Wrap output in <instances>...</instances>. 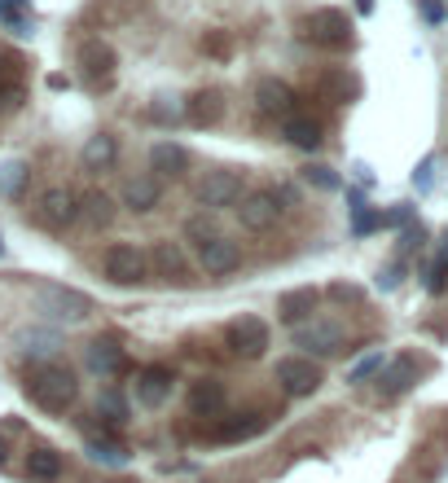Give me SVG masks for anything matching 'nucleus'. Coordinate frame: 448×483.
<instances>
[{
    "instance_id": "1",
    "label": "nucleus",
    "mask_w": 448,
    "mask_h": 483,
    "mask_svg": "<svg viewBox=\"0 0 448 483\" xmlns=\"http://www.w3.org/2000/svg\"><path fill=\"white\" fill-rule=\"evenodd\" d=\"M27 400L44 413H66L75 400H80V378L75 369L62 361H35L27 369V382H22Z\"/></svg>"
},
{
    "instance_id": "2",
    "label": "nucleus",
    "mask_w": 448,
    "mask_h": 483,
    "mask_svg": "<svg viewBox=\"0 0 448 483\" xmlns=\"http://www.w3.org/2000/svg\"><path fill=\"white\" fill-rule=\"evenodd\" d=\"M145 259H150V277H158V281H167V286H181V290L198 286L194 264H189V255H185V246H181V242L158 238L150 250H145Z\"/></svg>"
},
{
    "instance_id": "3",
    "label": "nucleus",
    "mask_w": 448,
    "mask_h": 483,
    "mask_svg": "<svg viewBox=\"0 0 448 483\" xmlns=\"http://www.w3.org/2000/svg\"><path fill=\"white\" fill-rule=\"evenodd\" d=\"M102 272L114 286H145L150 281V259L136 242H111L102 255Z\"/></svg>"
},
{
    "instance_id": "4",
    "label": "nucleus",
    "mask_w": 448,
    "mask_h": 483,
    "mask_svg": "<svg viewBox=\"0 0 448 483\" xmlns=\"http://www.w3.org/2000/svg\"><path fill=\"white\" fill-rule=\"evenodd\" d=\"M273 378H277V387H282L290 400H308V395H317L321 382H326L321 364L313 361V356H282V361L273 364Z\"/></svg>"
},
{
    "instance_id": "5",
    "label": "nucleus",
    "mask_w": 448,
    "mask_h": 483,
    "mask_svg": "<svg viewBox=\"0 0 448 483\" xmlns=\"http://www.w3.org/2000/svg\"><path fill=\"white\" fill-rule=\"evenodd\" d=\"M80 220V194L66 189V185H53L35 198V225L49 229V234H66L71 225Z\"/></svg>"
},
{
    "instance_id": "6",
    "label": "nucleus",
    "mask_w": 448,
    "mask_h": 483,
    "mask_svg": "<svg viewBox=\"0 0 448 483\" xmlns=\"http://www.w3.org/2000/svg\"><path fill=\"white\" fill-rule=\"evenodd\" d=\"M242 194H246V176L233 172V167H216V172H207V176L198 180L194 203H198L203 211H220V207H237Z\"/></svg>"
},
{
    "instance_id": "7",
    "label": "nucleus",
    "mask_w": 448,
    "mask_h": 483,
    "mask_svg": "<svg viewBox=\"0 0 448 483\" xmlns=\"http://www.w3.org/2000/svg\"><path fill=\"white\" fill-rule=\"evenodd\" d=\"M224 343H228L233 356L259 361V356L268 352V343H273V330H268L264 317H233V321L224 326Z\"/></svg>"
},
{
    "instance_id": "8",
    "label": "nucleus",
    "mask_w": 448,
    "mask_h": 483,
    "mask_svg": "<svg viewBox=\"0 0 448 483\" xmlns=\"http://www.w3.org/2000/svg\"><path fill=\"white\" fill-rule=\"evenodd\" d=\"M304 40L321 44V49H347L351 44V22L343 9H313L304 22Z\"/></svg>"
},
{
    "instance_id": "9",
    "label": "nucleus",
    "mask_w": 448,
    "mask_h": 483,
    "mask_svg": "<svg viewBox=\"0 0 448 483\" xmlns=\"http://www.w3.org/2000/svg\"><path fill=\"white\" fill-rule=\"evenodd\" d=\"M282 198L273 194V189H246L242 198H237V220H242V229H251V234H268L277 220H282Z\"/></svg>"
},
{
    "instance_id": "10",
    "label": "nucleus",
    "mask_w": 448,
    "mask_h": 483,
    "mask_svg": "<svg viewBox=\"0 0 448 483\" xmlns=\"http://www.w3.org/2000/svg\"><path fill=\"white\" fill-rule=\"evenodd\" d=\"M35 303L40 312H49L53 321H84L93 312V299L84 290H71V286H40L35 290Z\"/></svg>"
},
{
    "instance_id": "11",
    "label": "nucleus",
    "mask_w": 448,
    "mask_h": 483,
    "mask_svg": "<svg viewBox=\"0 0 448 483\" xmlns=\"http://www.w3.org/2000/svg\"><path fill=\"white\" fill-rule=\"evenodd\" d=\"M75 66H80V75L89 84H111L114 66H119V53H114V44H106L102 35H93V40H84L75 49Z\"/></svg>"
},
{
    "instance_id": "12",
    "label": "nucleus",
    "mask_w": 448,
    "mask_h": 483,
    "mask_svg": "<svg viewBox=\"0 0 448 483\" xmlns=\"http://www.w3.org/2000/svg\"><path fill=\"white\" fill-rule=\"evenodd\" d=\"M295 348H304V356H338L343 352V326L338 321H299L295 326Z\"/></svg>"
},
{
    "instance_id": "13",
    "label": "nucleus",
    "mask_w": 448,
    "mask_h": 483,
    "mask_svg": "<svg viewBox=\"0 0 448 483\" xmlns=\"http://www.w3.org/2000/svg\"><path fill=\"white\" fill-rule=\"evenodd\" d=\"M172 382H176V373H172V364H145V369H136V404L141 409H163L167 400H172Z\"/></svg>"
},
{
    "instance_id": "14",
    "label": "nucleus",
    "mask_w": 448,
    "mask_h": 483,
    "mask_svg": "<svg viewBox=\"0 0 448 483\" xmlns=\"http://www.w3.org/2000/svg\"><path fill=\"white\" fill-rule=\"evenodd\" d=\"M194 250H198V264H203V272H212V277H224V272H233V268L242 264V250H237V242H228L224 234H212V238L194 242Z\"/></svg>"
},
{
    "instance_id": "15",
    "label": "nucleus",
    "mask_w": 448,
    "mask_h": 483,
    "mask_svg": "<svg viewBox=\"0 0 448 483\" xmlns=\"http://www.w3.org/2000/svg\"><path fill=\"white\" fill-rule=\"evenodd\" d=\"M22 97H27L22 58H18V53H0V115H4V111H18Z\"/></svg>"
},
{
    "instance_id": "16",
    "label": "nucleus",
    "mask_w": 448,
    "mask_h": 483,
    "mask_svg": "<svg viewBox=\"0 0 448 483\" xmlns=\"http://www.w3.org/2000/svg\"><path fill=\"white\" fill-rule=\"evenodd\" d=\"M158 198H163V180H158V176L141 172V176H127V180H123V207H127V211L145 216V211L158 207Z\"/></svg>"
},
{
    "instance_id": "17",
    "label": "nucleus",
    "mask_w": 448,
    "mask_h": 483,
    "mask_svg": "<svg viewBox=\"0 0 448 483\" xmlns=\"http://www.w3.org/2000/svg\"><path fill=\"white\" fill-rule=\"evenodd\" d=\"M255 102H259L264 115H282V119L295 115V88H290L286 80H273V75L259 80V84H255Z\"/></svg>"
},
{
    "instance_id": "18",
    "label": "nucleus",
    "mask_w": 448,
    "mask_h": 483,
    "mask_svg": "<svg viewBox=\"0 0 448 483\" xmlns=\"http://www.w3.org/2000/svg\"><path fill=\"white\" fill-rule=\"evenodd\" d=\"M150 167H154L158 180H176V176L189 172V150L176 145V141H158V145L150 150Z\"/></svg>"
},
{
    "instance_id": "19",
    "label": "nucleus",
    "mask_w": 448,
    "mask_h": 483,
    "mask_svg": "<svg viewBox=\"0 0 448 483\" xmlns=\"http://www.w3.org/2000/svg\"><path fill=\"white\" fill-rule=\"evenodd\" d=\"M224 400H228V391H224L220 378H198V382L189 387V409H194L198 418H220Z\"/></svg>"
},
{
    "instance_id": "20",
    "label": "nucleus",
    "mask_w": 448,
    "mask_h": 483,
    "mask_svg": "<svg viewBox=\"0 0 448 483\" xmlns=\"http://www.w3.org/2000/svg\"><path fill=\"white\" fill-rule=\"evenodd\" d=\"M317 303H321V295H317L313 286H299V290H286V295L277 299V317H282L286 326H299V321H308V317L317 312Z\"/></svg>"
},
{
    "instance_id": "21",
    "label": "nucleus",
    "mask_w": 448,
    "mask_h": 483,
    "mask_svg": "<svg viewBox=\"0 0 448 483\" xmlns=\"http://www.w3.org/2000/svg\"><path fill=\"white\" fill-rule=\"evenodd\" d=\"M89 369L102 373V378H119L127 369V352L114 343V339H93L89 343Z\"/></svg>"
},
{
    "instance_id": "22",
    "label": "nucleus",
    "mask_w": 448,
    "mask_h": 483,
    "mask_svg": "<svg viewBox=\"0 0 448 483\" xmlns=\"http://www.w3.org/2000/svg\"><path fill=\"white\" fill-rule=\"evenodd\" d=\"M413 378H418V361L413 356H400L391 369H378V395L382 400H396V395H405L413 387Z\"/></svg>"
},
{
    "instance_id": "23",
    "label": "nucleus",
    "mask_w": 448,
    "mask_h": 483,
    "mask_svg": "<svg viewBox=\"0 0 448 483\" xmlns=\"http://www.w3.org/2000/svg\"><path fill=\"white\" fill-rule=\"evenodd\" d=\"M282 136H286L295 150H308V154L321 150V141H326V136H321V123L308 119V115H286V119H282Z\"/></svg>"
},
{
    "instance_id": "24",
    "label": "nucleus",
    "mask_w": 448,
    "mask_h": 483,
    "mask_svg": "<svg viewBox=\"0 0 448 483\" xmlns=\"http://www.w3.org/2000/svg\"><path fill=\"white\" fill-rule=\"evenodd\" d=\"M224 115V97L216 88H207V93H194L189 97V106H185V119L194 123V127H207V123H216Z\"/></svg>"
},
{
    "instance_id": "25",
    "label": "nucleus",
    "mask_w": 448,
    "mask_h": 483,
    "mask_svg": "<svg viewBox=\"0 0 448 483\" xmlns=\"http://www.w3.org/2000/svg\"><path fill=\"white\" fill-rule=\"evenodd\" d=\"M62 471H66V462H62V453H53V448H31L27 453V479H62Z\"/></svg>"
},
{
    "instance_id": "26",
    "label": "nucleus",
    "mask_w": 448,
    "mask_h": 483,
    "mask_svg": "<svg viewBox=\"0 0 448 483\" xmlns=\"http://www.w3.org/2000/svg\"><path fill=\"white\" fill-rule=\"evenodd\" d=\"M114 154H119V145H114L111 132H97V136H89V141H84V150H80V158H84V167H89V172H102V167H111Z\"/></svg>"
},
{
    "instance_id": "27",
    "label": "nucleus",
    "mask_w": 448,
    "mask_h": 483,
    "mask_svg": "<svg viewBox=\"0 0 448 483\" xmlns=\"http://www.w3.org/2000/svg\"><path fill=\"white\" fill-rule=\"evenodd\" d=\"M80 216H84L93 229H106V225H114V198L106 189H93L89 198H80Z\"/></svg>"
},
{
    "instance_id": "28",
    "label": "nucleus",
    "mask_w": 448,
    "mask_h": 483,
    "mask_svg": "<svg viewBox=\"0 0 448 483\" xmlns=\"http://www.w3.org/2000/svg\"><path fill=\"white\" fill-rule=\"evenodd\" d=\"M251 413H233V418H224L220 426H212V440H220V444H233V440H251L255 431H264V418L259 422H246Z\"/></svg>"
},
{
    "instance_id": "29",
    "label": "nucleus",
    "mask_w": 448,
    "mask_h": 483,
    "mask_svg": "<svg viewBox=\"0 0 448 483\" xmlns=\"http://www.w3.org/2000/svg\"><path fill=\"white\" fill-rule=\"evenodd\" d=\"M89 457L93 462H102V466H127V453L119 448V444H111V440H89Z\"/></svg>"
},
{
    "instance_id": "30",
    "label": "nucleus",
    "mask_w": 448,
    "mask_h": 483,
    "mask_svg": "<svg viewBox=\"0 0 448 483\" xmlns=\"http://www.w3.org/2000/svg\"><path fill=\"white\" fill-rule=\"evenodd\" d=\"M106 413V422H114V426H123L127 422V400L119 395V391H102L97 395V418Z\"/></svg>"
},
{
    "instance_id": "31",
    "label": "nucleus",
    "mask_w": 448,
    "mask_h": 483,
    "mask_svg": "<svg viewBox=\"0 0 448 483\" xmlns=\"http://www.w3.org/2000/svg\"><path fill=\"white\" fill-rule=\"evenodd\" d=\"M378 225H382V216H374V211L351 194V229H356V234H369V229H378Z\"/></svg>"
},
{
    "instance_id": "32",
    "label": "nucleus",
    "mask_w": 448,
    "mask_h": 483,
    "mask_svg": "<svg viewBox=\"0 0 448 483\" xmlns=\"http://www.w3.org/2000/svg\"><path fill=\"white\" fill-rule=\"evenodd\" d=\"M304 180H308V185H317V189H338V176L326 167V163H317V167H304Z\"/></svg>"
},
{
    "instance_id": "33",
    "label": "nucleus",
    "mask_w": 448,
    "mask_h": 483,
    "mask_svg": "<svg viewBox=\"0 0 448 483\" xmlns=\"http://www.w3.org/2000/svg\"><path fill=\"white\" fill-rule=\"evenodd\" d=\"M212 234H220V229L212 225V216H189V220H185V238L189 242H203V238H212Z\"/></svg>"
},
{
    "instance_id": "34",
    "label": "nucleus",
    "mask_w": 448,
    "mask_h": 483,
    "mask_svg": "<svg viewBox=\"0 0 448 483\" xmlns=\"http://www.w3.org/2000/svg\"><path fill=\"white\" fill-rule=\"evenodd\" d=\"M228 49H233V35H228V31H212V35H203V53H212V58H228Z\"/></svg>"
},
{
    "instance_id": "35",
    "label": "nucleus",
    "mask_w": 448,
    "mask_h": 483,
    "mask_svg": "<svg viewBox=\"0 0 448 483\" xmlns=\"http://www.w3.org/2000/svg\"><path fill=\"white\" fill-rule=\"evenodd\" d=\"M378 369H382V356H378V352H369L365 361H356V364H351V373H347V382H365V378H374Z\"/></svg>"
},
{
    "instance_id": "36",
    "label": "nucleus",
    "mask_w": 448,
    "mask_h": 483,
    "mask_svg": "<svg viewBox=\"0 0 448 483\" xmlns=\"http://www.w3.org/2000/svg\"><path fill=\"white\" fill-rule=\"evenodd\" d=\"M22 176H27V167H22V163H9V167L0 172V189H4V194H13V189L22 185Z\"/></svg>"
},
{
    "instance_id": "37",
    "label": "nucleus",
    "mask_w": 448,
    "mask_h": 483,
    "mask_svg": "<svg viewBox=\"0 0 448 483\" xmlns=\"http://www.w3.org/2000/svg\"><path fill=\"white\" fill-rule=\"evenodd\" d=\"M422 18H427V22H440V18H444V4H440V0H422Z\"/></svg>"
},
{
    "instance_id": "38",
    "label": "nucleus",
    "mask_w": 448,
    "mask_h": 483,
    "mask_svg": "<svg viewBox=\"0 0 448 483\" xmlns=\"http://www.w3.org/2000/svg\"><path fill=\"white\" fill-rule=\"evenodd\" d=\"M330 295H335V299H360V290H351V286H335Z\"/></svg>"
},
{
    "instance_id": "39",
    "label": "nucleus",
    "mask_w": 448,
    "mask_h": 483,
    "mask_svg": "<svg viewBox=\"0 0 448 483\" xmlns=\"http://www.w3.org/2000/svg\"><path fill=\"white\" fill-rule=\"evenodd\" d=\"M356 9H360V13H374V0H356Z\"/></svg>"
},
{
    "instance_id": "40",
    "label": "nucleus",
    "mask_w": 448,
    "mask_h": 483,
    "mask_svg": "<svg viewBox=\"0 0 448 483\" xmlns=\"http://www.w3.org/2000/svg\"><path fill=\"white\" fill-rule=\"evenodd\" d=\"M4 457H9V448H4V435H0V462H4Z\"/></svg>"
}]
</instances>
